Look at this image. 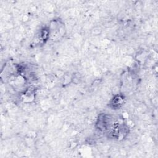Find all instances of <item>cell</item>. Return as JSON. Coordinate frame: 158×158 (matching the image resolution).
I'll use <instances>...</instances> for the list:
<instances>
[{
	"label": "cell",
	"instance_id": "obj_1",
	"mask_svg": "<svg viewBox=\"0 0 158 158\" xmlns=\"http://www.w3.org/2000/svg\"><path fill=\"white\" fill-rule=\"evenodd\" d=\"M96 125L98 126V129L99 130H107L112 127V118L110 115L106 114L100 115L98 118Z\"/></svg>",
	"mask_w": 158,
	"mask_h": 158
},
{
	"label": "cell",
	"instance_id": "obj_2",
	"mask_svg": "<svg viewBox=\"0 0 158 158\" xmlns=\"http://www.w3.org/2000/svg\"><path fill=\"white\" fill-rule=\"evenodd\" d=\"M123 101L124 97L120 94H117L111 100L110 105L113 108L118 109L122 105V104L123 103Z\"/></svg>",
	"mask_w": 158,
	"mask_h": 158
}]
</instances>
